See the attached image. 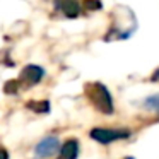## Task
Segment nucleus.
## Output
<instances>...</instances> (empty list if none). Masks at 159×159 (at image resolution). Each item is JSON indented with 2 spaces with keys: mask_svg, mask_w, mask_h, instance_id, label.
I'll list each match as a JSON object with an SVG mask.
<instances>
[{
  "mask_svg": "<svg viewBox=\"0 0 159 159\" xmlns=\"http://www.w3.org/2000/svg\"><path fill=\"white\" fill-rule=\"evenodd\" d=\"M28 108L34 113H48L50 111V103L48 101H29Z\"/></svg>",
  "mask_w": 159,
  "mask_h": 159,
  "instance_id": "nucleus-7",
  "label": "nucleus"
},
{
  "mask_svg": "<svg viewBox=\"0 0 159 159\" xmlns=\"http://www.w3.org/2000/svg\"><path fill=\"white\" fill-rule=\"evenodd\" d=\"M45 75V70L39 65H26L19 75V84H24L26 87L36 86Z\"/></svg>",
  "mask_w": 159,
  "mask_h": 159,
  "instance_id": "nucleus-4",
  "label": "nucleus"
},
{
  "mask_svg": "<svg viewBox=\"0 0 159 159\" xmlns=\"http://www.w3.org/2000/svg\"><path fill=\"white\" fill-rule=\"evenodd\" d=\"M125 159H134V157H125Z\"/></svg>",
  "mask_w": 159,
  "mask_h": 159,
  "instance_id": "nucleus-12",
  "label": "nucleus"
},
{
  "mask_svg": "<svg viewBox=\"0 0 159 159\" xmlns=\"http://www.w3.org/2000/svg\"><path fill=\"white\" fill-rule=\"evenodd\" d=\"M4 91L7 94H16L19 91V80H9V82L4 86Z\"/></svg>",
  "mask_w": 159,
  "mask_h": 159,
  "instance_id": "nucleus-9",
  "label": "nucleus"
},
{
  "mask_svg": "<svg viewBox=\"0 0 159 159\" xmlns=\"http://www.w3.org/2000/svg\"><path fill=\"white\" fill-rule=\"evenodd\" d=\"M86 96L87 99L93 103V106L96 108L98 111L104 115H111L113 113V99H111L110 91L106 89V86L99 82H91L86 86Z\"/></svg>",
  "mask_w": 159,
  "mask_h": 159,
  "instance_id": "nucleus-1",
  "label": "nucleus"
},
{
  "mask_svg": "<svg viewBox=\"0 0 159 159\" xmlns=\"http://www.w3.org/2000/svg\"><path fill=\"white\" fill-rule=\"evenodd\" d=\"M60 142L57 137H53V135H50V137H45L41 142H38L34 147V156L38 159H48L52 157L53 154H57V152L60 151Z\"/></svg>",
  "mask_w": 159,
  "mask_h": 159,
  "instance_id": "nucleus-3",
  "label": "nucleus"
},
{
  "mask_svg": "<svg viewBox=\"0 0 159 159\" xmlns=\"http://www.w3.org/2000/svg\"><path fill=\"white\" fill-rule=\"evenodd\" d=\"M86 7L87 9H101L99 2H86Z\"/></svg>",
  "mask_w": 159,
  "mask_h": 159,
  "instance_id": "nucleus-10",
  "label": "nucleus"
},
{
  "mask_svg": "<svg viewBox=\"0 0 159 159\" xmlns=\"http://www.w3.org/2000/svg\"><path fill=\"white\" fill-rule=\"evenodd\" d=\"M145 108H149V110L156 111V113H159V94H154V96H149L147 99H145Z\"/></svg>",
  "mask_w": 159,
  "mask_h": 159,
  "instance_id": "nucleus-8",
  "label": "nucleus"
},
{
  "mask_svg": "<svg viewBox=\"0 0 159 159\" xmlns=\"http://www.w3.org/2000/svg\"><path fill=\"white\" fill-rule=\"evenodd\" d=\"M128 135H130L128 130H111V128H93L91 130V137L96 142H101V144L121 140V139H127Z\"/></svg>",
  "mask_w": 159,
  "mask_h": 159,
  "instance_id": "nucleus-2",
  "label": "nucleus"
},
{
  "mask_svg": "<svg viewBox=\"0 0 159 159\" xmlns=\"http://www.w3.org/2000/svg\"><path fill=\"white\" fill-rule=\"evenodd\" d=\"M79 156V144L77 140H67L60 149V159H75Z\"/></svg>",
  "mask_w": 159,
  "mask_h": 159,
  "instance_id": "nucleus-5",
  "label": "nucleus"
},
{
  "mask_svg": "<svg viewBox=\"0 0 159 159\" xmlns=\"http://www.w3.org/2000/svg\"><path fill=\"white\" fill-rule=\"evenodd\" d=\"M55 7L60 9L67 17H77L79 12H80L79 4H77V2H72V0H69V2H58V4H55Z\"/></svg>",
  "mask_w": 159,
  "mask_h": 159,
  "instance_id": "nucleus-6",
  "label": "nucleus"
},
{
  "mask_svg": "<svg viewBox=\"0 0 159 159\" xmlns=\"http://www.w3.org/2000/svg\"><path fill=\"white\" fill-rule=\"evenodd\" d=\"M0 159H9V152L5 149H0Z\"/></svg>",
  "mask_w": 159,
  "mask_h": 159,
  "instance_id": "nucleus-11",
  "label": "nucleus"
}]
</instances>
